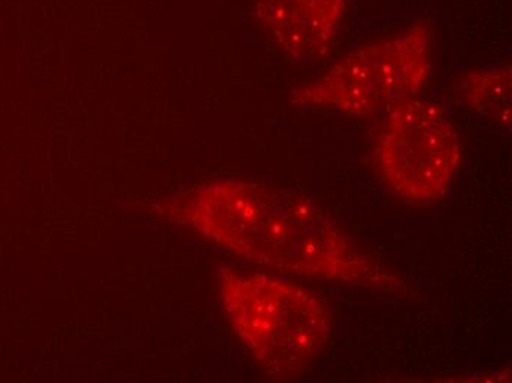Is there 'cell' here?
<instances>
[{"label": "cell", "mask_w": 512, "mask_h": 383, "mask_svg": "<svg viewBox=\"0 0 512 383\" xmlns=\"http://www.w3.org/2000/svg\"><path fill=\"white\" fill-rule=\"evenodd\" d=\"M430 71L432 30L427 21H417L346 55L323 77L290 93V101L299 107L371 117L414 98L426 86Z\"/></svg>", "instance_id": "3957f363"}, {"label": "cell", "mask_w": 512, "mask_h": 383, "mask_svg": "<svg viewBox=\"0 0 512 383\" xmlns=\"http://www.w3.org/2000/svg\"><path fill=\"white\" fill-rule=\"evenodd\" d=\"M220 292L231 326L268 375H301L326 351L333 330L329 310L307 289L268 274L224 269Z\"/></svg>", "instance_id": "7a4b0ae2"}, {"label": "cell", "mask_w": 512, "mask_h": 383, "mask_svg": "<svg viewBox=\"0 0 512 383\" xmlns=\"http://www.w3.org/2000/svg\"><path fill=\"white\" fill-rule=\"evenodd\" d=\"M376 158L390 191L405 201L429 204L451 188L461 163V139L442 105L412 98L390 110Z\"/></svg>", "instance_id": "277c9868"}, {"label": "cell", "mask_w": 512, "mask_h": 383, "mask_svg": "<svg viewBox=\"0 0 512 383\" xmlns=\"http://www.w3.org/2000/svg\"><path fill=\"white\" fill-rule=\"evenodd\" d=\"M180 216L227 251L292 276L379 289L399 283L304 193L218 180L187 195Z\"/></svg>", "instance_id": "6da1fadb"}, {"label": "cell", "mask_w": 512, "mask_h": 383, "mask_svg": "<svg viewBox=\"0 0 512 383\" xmlns=\"http://www.w3.org/2000/svg\"><path fill=\"white\" fill-rule=\"evenodd\" d=\"M346 0H256V17L290 58L317 61L332 49Z\"/></svg>", "instance_id": "5b68a950"}, {"label": "cell", "mask_w": 512, "mask_h": 383, "mask_svg": "<svg viewBox=\"0 0 512 383\" xmlns=\"http://www.w3.org/2000/svg\"><path fill=\"white\" fill-rule=\"evenodd\" d=\"M511 65L473 70L460 77L462 102L502 129H511Z\"/></svg>", "instance_id": "8992f818"}]
</instances>
